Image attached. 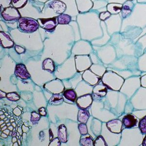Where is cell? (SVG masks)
<instances>
[{
	"label": "cell",
	"mask_w": 146,
	"mask_h": 146,
	"mask_svg": "<svg viewBox=\"0 0 146 146\" xmlns=\"http://www.w3.org/2000/svg\"><path fill=\"white\" fill-rule=\"evenodd\" d=\"M18 22L20 29L25 33L36 31L40 25L38 21L28 17H21L18 20Z\"/></svg>",
	"instance_id": "1"
},
{
	"label": "cell",
	"mask_w": 146,
	"mask_h": 146,
	"mask_svg": "<svg viewBox=\"0 0 146 146\" xmlns=\"http://www.w3.org/2000/svg\"><path fill=\"white\" fill-rule=\"evenodd\" d=\"M2 16L7 21H17L21 17L19 10L14 7H8L5 9L2 13Z\"/></svg>",
	"instance_id": "2"
},
{
	"label": "cell",
	"mask_w": 146,
	"mask_h": 146,
	"mask_svg": "<svg viewBox=\"0 0 146 146\" xmlns=\"http://www.w3.org/2000/svg\"><path fill=\"white\" fill-rule=\"evenodd\" d=\"M38 22L41 27L50 32L52 31L55 29L58 23L56 17L38 19Z\"/></svg>",
	"instance_id": "3"
},
{
	"label": "cell",
	"mask_w": 146,
	"mask_h": 146,
	"mask_svg": "<svg viewBox=\"0 0 146 146\" xmlns=\"http://www.w3.org/2000/svg\"><path fill=\"white\" fill-rule=\"evenodd\" d=\"M76 101L78 106L80 109H86L91 105L93 101V98L91 95L87 94L77 98Z\"/></svg>",
	"instance_id": "4"
},
{
	"label": "cell",
	"mask_w": 146,
	"mask_h": 146,
	"mask_svg": "<svg viewBox=\"0 0 146 146\" xmlns=\"http://www.w3.org/2000/svg\"><path fill=\"white\" fill-rule=\"evenodd\" d=\"M122 126V121L118 119L113 120L107 123V127L110 131L115 133H121Z\"/></svg>",
	"instance_id": "5"
},
{
	"label": "cell",
	"mask_w": 146,
	"mask_h": 146,
	"mask_svg": "<svg viewBox=\"0 0 146 146\" xmlns=\"http://www.w3.org/2000/svg\"><path fill=\"white\" fill-rule=\"evenodd\" d=\"M15 74L17 77L23 80H27L30 78L29 73L27 71L25 65L23 64L16 65L15 68Z\"/></svg>",
	"instance_id": "6"
},
{
	"label": "cell",
	"mask_w": 146,
	"mask_h": 146,
	"mask_svg": "<svg viewBox=\"0 0 146 146\" xmlns=\"http://www.w3.org/2000/svg\"><path fill=\"white\" fill-rule=\"evenodd\" d=\"M49 7L52 9L54 11L58 14L62 13L66 9L65 3L59 0H55L50 3Z\"/></svg>",
	"instance_id": "7"
},
{
	"label": "cell",
	"mask_w": 146,
	"mask_h": 146,
	"mask_svg": "<svg viewBox=\"0 0 146 146\" xmlns=\"http://www.w3.org/2000/svg\"><path fill=\"white\" fill-rule=\"evenodd\" d=\"M1 44L4 48H11L13 46L14 43L9 35L4 32H0Z\"/></svg>",
	"instance_id": "8"
},
{
	"label": "cell",
	"mask_w": 146,
	"mask_h": 146,
	"mask_svg": "<svg viewBox=\"0 0 146 146\" xmlns=\"http://www.w3.org/2000/svg\"><path fill=\"white\" fill-rule=\"evenodd\" d=\"M137 122V120L135 116L131 114L126 115L122 119L123 125L127 128H132L135 126Z\"/></svg>",
	"instance_id": "9"
},
{
	"label": "cell",
	"mask_w": 146,
	"mask_h": 146,
	"mask_svg": "<svg viewBox=\"0 0 146 146\" xmlns=\"http://www.w3.org/2000/svg\"><path fill=\"white\" fill-rule=\"evenodd\" d=\"M107 87L106 85H105L104 83H100L94 88L93 92L95 95L100 97L105 96L107 91Z\"/></svg>",
	"instance_id": "10"
},
{
	"label": "cell",
	"mask_w": 146,
	"mask_h": 146,
	"mask_svg": "<svg viewBox=\"0 0 146 146\" xmlns=\"http://www.w3.org/2000/svg\"><path fill=\"white\" fill-rule=\"evenodd\" d=\"M58 138L62 143H66L67 141V133L64 125H60L58 129Z\"/></svg>",
	"instance_id": "11"
},
{
	"label": "cell",
	"mask_w": 146,
	"mask_h": 146,
	"mask_svg": "<svg viewBox=\"0 0 146 146\" xmlns=\"http://www.w3.org/2000/svg\"><path fill=\"white\" fill-rule=\"evenodd\" d=\"M90 117L89 111L86 109H80L78 113V121L80 123L86 124Z\"/></svg>",
	"instance_id": "12"
},
{
	"label": "cell",
	"mask_w": 146,
	"mask_h": 146,
	"mask_svg": "<svg viewBox=\"0 0 146 146\" xmlns=\"http://www.w3.org/2000/svg\"><path fill=\"white\" fill-rule=\"evenodd\" d=\"M80 143L82 146H94V141L91 136L90 135H83L81 136Z\"/></svg>",
	"instance_id": "13"
},
{
	"label": "cell",
	"mask_w": 146,
	"mask_h": 146,
	"mask_svg": "<svg viewBox=\"0 0 146 146\" xmlns=\"http://www.w3.org/2000/svg\"><path fill=\"white\" fill-rule=\"evenodd\" d=\"M42 68L44 70L53 72L55 71V65L53 61L50 58H47L44 60L42 64Z\"/></svg>",
	"instance_id": "14"
},
{
	"label": "cell",
	"mask_w": 146,
	"mask_h": 146,
	"mask_svg": "<svg viewBox=\"0 0 146 146\" xmlns=\"http://www.w3.org/2000/svg\"><path fill=\"white\" fill-rule=\"evenodd\" d=\"M58 23L60 25H67L71 21V17L69 15L62 14L57 18Z\"/></svg>",
	"instance_id": "15"
},
{
	"label": "cell",
	"mask_w": 146,
	"mask_h": 146,
	"mask_svg": "<svg viewBox=\"0 0 146 146\" xmlns=\"http://www.w3.org/2000/svg\"><path fill=\"white\" fill-rule=\"evenodd\" d=\"M63 96L66 99L72 102H75L76 100V93L73 89H69L65 91L63 93Z\"/></svg>",
	"instance_id": "16"
},
{
	"label": "cell",
	"mask_w": 146,
	"mask_h": 146,
	"mask_svg": "<svg viewBox=\"0 0 146 146\" xmlns=\"http://www.w3.org/2000/svg\"><path fill=\"white\" fill-rule=\"evenodd\" d=\"M63 101V98L61 95L56 94L53 95L49 100V103L54 105H57L62 103Z\"/></svg>",
	"instance_id": "17"
},
{
	"label": "cell",
	"mask_w": 146,
	"mask_h": 146,
	"mask_svg": "<svg viewBox=\"0 0 146 146\" xmlns=\"http://www.w3.org/2000/svg\"><path fill=\"white\" fill-rule=\"evenodd\" d=\"M28 0H12V3L13 7L16 9H22L25 7Z\"/></svg>",
	"instance_id": "18"
},
{
	"label": "cell",
	"mask_w": 146,
	"mask_h": 146,
	"mask_svg": "<svg viewBox=\"0 0 146 146\" xmlns=\"http://www.w3.org/2000/svg\"><path fill=\"white\" fill-rule=\"evenodd\" d=\"M139 128L141 133L146 135V115L140 120Z\"/></svg>",
	"instance_id": "19"
},
{
	"label": "cell",
	"mask_w": 146,
	"mask_h": 146,
	"mask_svg": "<svg viewBox=\"0 0 146 146\" xmlns=\"http://www.w3.org/2000/svg\"><path fill=\"white\" fill-rule=\"evenodd\" d=\"M6 97L9 100L14 102L18 101L20 98V96H19L18 94L15 92H11L7 94Z\"/></svg>",
	"instance_id": "20"
},
{
	"label": "cell",
	"mask_w": 146,
	"mask_h": 146,
	"mask_svg": "<svg viewBox=\"0 0 146 146\" xmlns=\"http://www.w3.org/2000/svg\"><path fill=\"white\" fill-rule=\"evenodd\" d=\"M107 8L108 11L111 13L118 12L121 10V8L117 4L115 3H110L107 6Z\"/></svg>",
	"instance_id": "21"
},
{
	"label": "cell",
	"mask_w": 146,
	"mask_h": 146,
	"mask_svg": "<svg viewBox=\"0 0 146 146\" xmlns=\"http://www.w3.org/2000/svg\"><path fill=\"white\" fill-rule=\"evenodd\" d=\"M94 146H107L104 138L101 135L98 136L94 142Z\"/></svg>",
	"instance_id": "22"
},
{
	"label": "cell",
	"mask_w": 146,
	"mask_h": 146,
	"mask_svg": "<svg viewBox=\"0 0 146 146\" xmlns=\"http://www.w3.org/2000/svg\"><path fill=\"white\" fill-rule=\"evenodd\" d=\"M40 118V113H38L36 111H33L31 113V121L33 124H36L38 123Z\"/></svg>",
	"instance_id": "23"
},
{
	"label": "cell",
	"mask_w": 146,
	"mask_h": 146,
	"mask_svg": "<svg viewBox=\"0 0 146 146\" xmlns=\"http://www.w3.org/2000/svg\"><path fill=\"white\" fill-rule=\"evenodd\" d=\"M78 129L80 133L82 135H87L88 133V129L87 128L86 125L84 123L80 124L78 125Z\"/></svg>",
	"instance_id": "24"
},
{
	"label": "cell",
	"mask_w": 146,
	"mask_h": 146,
	"mask_svg": "<svg viewBox=\"0 0 146 146\" xmlns=\"http://www.w3.org/2000/svg\"><path fill=\"white\" fill-rule=\"evenodd\" d=\"M12 0H1V5L2 7H3V8L6 9L7 7H9L12 3Z\"/></svg>",
	"instance_id": "25"
},
{
	"label": "cell",
	"mask_w": 146,
	"mask_h": 146,
	"mask_svg": "<svg viewBox=\"0 0 146 146\" xmlns=\"http://www.w3.org/2000/svg\"><path fill=\"white\" fill-rule=\"evenodd\" d=\"M110 15L109 12H102L100 14V18L102 20H105L107 18H108Z\"/></svg>",
	"instance_id": "26"
},
{
	"label": "cell",
	"mask_w": 146,
	"mask_h": 146,
	"mask_svg": "<svg viewBox=\"0 0 146 146\" xmlns=\"http://www.w3.org/2000/svg\"><path fill=\"white\" fill-rule=\"evenodd\" d=\"M60 141L58 138H56L50 142L49 146H60Z\"/></svg>",
	"instance_id": "27"
},
{
	"label": "cell",
	"mask_w": 146,
	"mask_h": 146,
	"mask_svg": "<svg viewBox=\"0 0 146 146\" xmlns=\"http://www.w3.org/2000/svg\"><path fill=\"white\" fill-rule=\"evenodd\" d=\"M15 49L16 51L17 52V53L19 54L23 53L25 51V49L23 47L18 46V45H16L15 46Z\"/></svg>",
	"instance_id": "28"
},
{
	"label": "cell",
	"mask_w": 146,
	"mask_h": 146,
	"mask_svg": "<svg viewBox=\"0 0 146 146\" xmlns=\"http://www.w3.org/2000/svg\"><path fill=\"white\" fill-rule=\"evenodd\" d=\"M127 12V15L131 12V10L129 9V7H127V6H125L123 7V12H122V16L124 17V16H126V13Z\"/></svg>",
	"instance_id": "29"
},
{
	"label": "cell",
	"mask_w": 146,
	"mask_h": 146,
	"mask_svg": "<svg viewBox=\"0 0 146 146\" xmlns=\"http://www.w3.org/2000/svg\"><path fill=\"white\" fill-rule=\"evenodd\" d=\"M38 113L41 116H45L46 115L47 113L45 108L42 107L38 109Z\"/></svg>",
	"instance_id": "30"
},
{
	"label": "cell",
	"mask_w": 146,
	"mask_h": 146,
	"mask_svg": "<svg viewBox=\"0 0 146 146\" xmlns=\"http://www.w3.org/2000/svg\"><path fill=\"white\" fill-rule=\"evenodd\" d=\"M19 107H18L17 108H15L13 110V113L14 115H16V116H20V115L22 113V110L19 109Z\"/></svg>",
	"instance_id": "31"
},
{
	"label": "cell",
	"mask_w": 146,
	"mask_h": 146,
	"mask_svg": "<svg viewBox=\"0 0 146 146\" xmlns=\"http://www.w3.org/2000/svg\"><path fill=\"white\" fill-rule=\"evenodd\" d=\"M1 98H5L6 96H7V94H6V93H5V92H3L1 90Z\"/></svg>",
	"instance_id": "32"
},
{
	"label": "cell",
	"mask_w": 146,
	"mask_h": 146,
	"mask_svg": "<svg viewBox=\"0 0 146 146\" xmlns=\"http://www.w3.org/2000/svg\"><path fill=\"white\" fill-rule=\"evenodd\" d=\"M49 131H50V133H49V135H50V140H51L52 139L53 137V133H52L51 129H50Z\"/></svg>",
	"instance_id": "33"
},
{
	"label": "cell",
	"mask_w": 146,
	"mask_h": 146,
	"mask_svg": "<svg viewBox=\"0 0 146 146\" xmlns=\"http://www.w3.org/2000/svg\"><path fill=\"white\" fill-rule=\"evenodd\" d=\"M142 145L143 146H146V136L144 138L143 142H142Z\"/></svg>",
	"instance_id": "34"
},
{
	"label": "cell",
	"mask_w": 146,
	"mask_h": 146,
	"mask_svg": "<svg viewBox=\"0 0 146 146\" xmlns=\"http://www.w3.org/2000/svg\"><path fill=\"white\" fill-rule=\"evenodd\" d=\"M1 136H2V137H3L4 138H7V135L6 133H2V135H1Z\"/></svg>",
	"instance_id": "35"
}]
</instances>
